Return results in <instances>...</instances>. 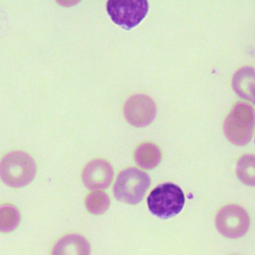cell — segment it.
<instances>
[{
  "label": "cell",
  "mask_w": 255,
  "mask_h": 255,
  "mask_svg": "<svg viewBox=\"0 0 255 255\" xmlns=\"http://www.w3.org/2000/svg\"><path fill=\"white\" fill-rule=\"evenodd\" d=\"M254 142H255V138H254Z\"/></svg>",
  "instance_id": "10"
},
{
  "label": "cell",
  "mask_w": 255,
  "mask_h": 255,
  "mask_svg": "<svg viewBox=\"0 0 255 255\" xmlns=\"http://www.w3.org/2000/svg\"><path fill=\"white\" fill-rule=\"evenodd\" d=\"M185 203L182 189L171 182L155 186L146 199L149 212L161 219H169L180 213Z\"/></svg>",
  "instance_id": "2"
},
{
  "label": "cell",
  "mask_w": 255,
  "mask_h": 255,
  "mask_svg": "<svg viewBox=\"0 0 255 255\" xmlns=\"http://www.w3.org/2000/svg\"><path fill=\"white\" fill-rule=\"evenodd\" d=\"M215 225L223 236L235 239L245 235L249 229L250 218L246 210L235 204H228L222 207L216 217Z\"/></svg>",
  "instance_id": "5"
},
{
  "label": "cell",
  "mask_w": 255,
  "mask_h": 255,
  "mask_svg": "<svg viewBox=\"0 0 255 255\" xmlns=\"http://www.w3.org/2000/svg\"><path fill=\"white\" fill-rule=\"evenodd\" d=\"M37 174L34 157L24 150H11L0 158V180L12 188L29 185Z\"/></svg>",
  "instance_id": "1"
},
{
  "label": "cell",
  "mask_w": 255,
  "mask_h": 255,
  "mask_svg": "<svg viewBox=\"0 0 255 255\" xmlns=\"http://www.w3.org/2000/svg\"><path fill=\"white\" fill-rule=\"evenodd\" d=\"M91 245L83 235L70 233L61 237L53 246L51 255H90Z\"/></svg>",
  "instance_id": "7"
},
{
  "label": "cell",
  "mask_w": 255,
  "mask_h": 255,
  "mask_svg": "<svg viewBox=\"0 0 255 255\" xmlns=\"http://www.w3.org/2000/svg\"><path fill=\"white\" fill-rule=\"evenodd\" d=\"M110 204L108 195L105 192L95 191L86 196L85 206L87 210L92 214L104 213Z\"/></svg>",
  "instance_id": "9"
},
{
  "label": "cell",
  "mask_w": 255,
  "mask_h": 255,
  "mask_svg": "<svg viewBox=\"0 0 255 255\" xmlns=\"http://www.w3.org/2000/svg\"><path fill=\"white\" fill-rule=\"evenodd\" d=\"M21 222V212L15 205L4 203L0 205V232L14 231Z\"/></svg>",
  "instance_id": "8"
},
{
  "label": "cell",
  "mask_w": 255,
  "mask_h": 255,
  "mask_svg": "<svg viewBox=\"0 0 255 255\" xmlns=\"http://www.w3.org/2000/svg\"><path fill=\"white\" fill-rule=\"evenodd\" d=\"M148 2L145 0H110L107 2V12L111 20L125 30L136 27L148 12Z\"/></svg>",
  "instance_id": "4"
},
{
  "label": "cell",
  "mask_w": 255,
  "mask_h": 255,
  "mask_svg": "<svg viewBox=\"0 0 255 255\" xmlns=\"http://www.w3.org/2000/svg\"><path fill=\"white\" fill-rule=\"evenodd\" d=\"M149 186L150 177L147 173L138 168L129 167L118 174L113 186V194L119 201L133 205L143 199Z\"/></svg>",
  "instance_id": "3"
},
{
  "label": "cell",
  "mask_w": 255,
  "mask_h": 255,
  "mask_svg": "<svg viewBox=\"0 0 255 255\" xmlns=\"http://www.w3.org/2000/svg\"><path fill=\"white\" fill-rule=\"evenodd\" d=\"M81 178L84 185L90 190L105 189L113 179V169L105 159H92L83 167Z\"/></svg>",
  "instance_id": "6"
}]
</instances>
